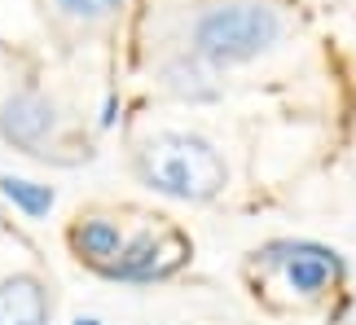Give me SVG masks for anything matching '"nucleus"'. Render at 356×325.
<instances>
[{
    "mask_svg": "<svg viewBox=\"0 0 356 325\" xmlns=\"http://www.w3.org/2000/svg\"><path fill=\"white\" fill-rule=\"evenodd\" d=\"M282 9L268 0H211L189 22V53L207 66H246L282 40Z\"/></svg>",
    "mask_w": 356,
    "mask_h": 325,
    "instance_id": "1",
    "label": "nucleus"
},
{
    "mask_svg": "<svg viewBox=\"0 0 356 325\" xmlns=\"http://www.w3.org/2000/svg\"><path fill=\"white\" fill-rule=\"evenodd\" d=\"M136 176L172 202H211L225 189L229 167L198 132H154L136 150Z\"/></svg>",
    "mask_w": 356,
    "mask_h": 325,
    "instance_id": "2",
    "label": "nucleus"
},
{
    "mask_svg": "<svg viewBox=\"0 0 356 325\" xmlns=\"http://www.w3.org/2000/svg\"><path fill=\"white\" fill-rule=\"evenodd\" d=\"M259 264L282 273V281L291 286L295 294L304 299H317V294L334 290L339 281L348 277V264L343 255L325 242H308V238H282V242H268L264 251H255Z\"/></svg>",
    "mask_w": 356,
    "mask_h": 325,
    "instance_id": "3",
    "label": "nucleus"
},
{
    "mask_svg": "<svg viewBox=\"0 0 356 325\" xmlns=\"http://www.w3.org/2000/svg\"><path fill=\"white\" fill-rule=\"evenodd\" d=\"M194 247L176 233V228H141L136 238L123 242L119 260L106 268L102 277L111 281H128V286H145V281H163L172 273H181L189 264Z\"/></svg>",
    "mask_w": 356,
    "mask_h": 325,
    "instance_id": "4",
    "label": "nucleus"
},
{
    "mask_svg": "<svg viewBox=\"0 0 356 325\" xmlns=\"http://www.w3.org/2000/svg\"><path fill=\"white\" fill-rule=\"evenodd\" d=\"M58 132H62L58 106L35 88L13 92V97H5V106H0V137L9 145H18L22 154H49V145L58 141Z\"/></svg>",
    "mask_w": 356,
    "mask_h": 325,
    "instance_id": "5",
    "label": "nucleus"
},
{
    "mask_svg": "<svg viewBox=\"0 0 356 325\" xmlns=\"http://www.w3.org/2000/svg\"><path fill=\"white\" fill-rule=\"evenodd\" d=\"M53 321V294L40 277L13 273L0 277V325H49Z\"/></svg>",
    "mask_w": 356,
    "mask_h": 325,
    "instance_id": "6",
    "label": "nucleus"
},
{
    "mask_svg": "<svg viewBox=\"0 0 356 325\" xmlns=\"http://www.w3.org/2000/svg\"><path fill=\"white\" fill-rule=\"evenodd\" d=\"M66 242H71V251L79 255V264H88V268H97V273H106V268L119 260V251H123V242H128V233H123L111 215H84V220L71 224Z\"/></svg>",
    "mask_w": 356,
    "mask_h": 325,
    "instance_id": "7",
    "label": "nucleus"
},
{
    "mask_svg": "<svg viewBox=\"0 0 356 325\" xmlns=\"http://www.w3.org/2000/svg\"><path fill=\"white\" fill-rule=\"evenodd\" d=\"M163 84H168L176 97L185 101H211L220 97V84H216V66H207L198 53H181L163 66Z\"/></svg>",
    "mask_w": 356,
    "mask_h": 325,
    "instance_id": "8",
    "label": "nucleus"
},
{
    "mask_svg": "<svg viewBox=\"0 0 356 325\" xmlns=\"http://www.w3.org/2000/svg\"><path fill=\"white\" fill-rule=\"evenodd\" d=\"M0 194H5L13 207H18L26 220H40V215L53 211V202H58V194H53V185H40V181H26V176H0Z\"/></svg>",
    "mask_w": 356,
    "mask_h": 325,
    "instance_id": "9",
    "label": "nucleus"
},
{
    "mask_svg": "<svg viewBox=\"0 0 356 325\" xmlns=\"http://www.w3.org/2000/svg\"><path fill=\"white\" fill-rule=\"evenodd\" d=\"M53 9L71 22H106L123 9V0H53Z\"/></svg>",
    "mask_w": 356,
    "mask_h": 325,
    "instance_id": "10",
    "label": "nucleus"
},
{
    "mask_svg": "<svg viewBox=\"0 0 356 325\" xmlns=\"http://www.w3.org/2000/svg\"><path fill=\"white\" fill-rule=\"evenodd\" d=\"M75 325H102V321H97V317H79Z\"/></svg>",
    "mask_w": 356,
    "mask_h": 325,
    "instance_id": "11",
    "label": "nucleus"
}]
</instances>
